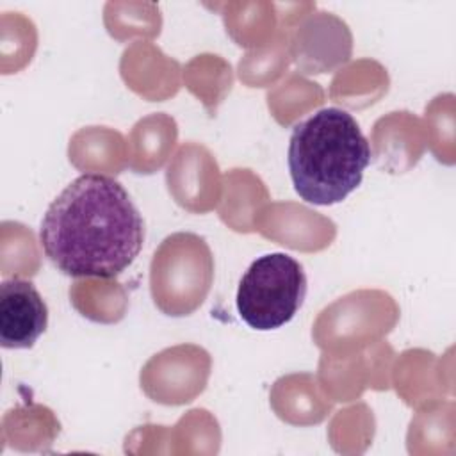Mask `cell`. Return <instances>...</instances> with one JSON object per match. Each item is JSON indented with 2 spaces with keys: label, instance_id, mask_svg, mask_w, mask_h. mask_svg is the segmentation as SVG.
<instances>
[{
  "label": "cell",
  "instance_id": "obj_1",
  "mask_svg": "<svg viewBox=\"0 0 456 456\" xmlns=\"http://www.w3.org/2000/svg\"><path fill=\"white\" fill-rule=\"evenodd\" d=\"M48 260L73 278H114L139 255L144 221L125 187L80 175L48 205L39 230Z\"/></svg>",
  "mask_w": 456,
  "mask_h": 456
},
{
  "label": "cell",
  "instance_id": "obj_2",
  "mask_svg": "<svg viewBox=\"0 0 456 456\" xmlns=\"http://www.w3.org/2000/svg\"><path fill=\"white\" fill-rule=\"evenodd\" d=\"M287 162L301 200L333 205L362 183L370 146L349 112L328 107L294 126Z\"/></svg>",
  "mask_w": 456,
  "mask_h": 456
},
{
  "label": "cell",
  "instance_id": "obj_3",
  "mask_svg": "<svg viewBox=\"0 0 456 456\" xmlns=\"http://www.w3.org/2000/svg\"><path fill=\"white\" fill-rule=\"evenodd\" d=\"M214 278V260L203 237L178 232L162 240L151 258L150 289L160 312L189 315L207 297Z\"/></svg>",
  "mask_w": 456,
  "mask_h": 456
},
{
  "label": "cell",
  "instance_id": "obj_4",
  "mask_svg": "<svg viewBox=\"0 0 456 456\" xmlns=\"http://www.w3.org/2000/svg\"><path fill=\"white\" fill-rule=\"evenodd\" d=\"M306 296L303 265L285 253H267L251 262L237 289V310L253 330L269 331L287 324Z\"/></svg>",
  "mask_w": 456,
  "mask_h": 456
},
{
  "label": "cell",
  "instance_id": "obj_5",
  "mask_svg": "<svg viewBox=\"0 0 456 456\" xmlns=\"http://www.w3.org/2000/svg\"><path fill=\"white\" fill-rule=\"evenodd\" d=\"M48 326V306L32 281L12 278L0 285V344L28 349Z\"/></svg>",
  "mask_w": 456,
  "mask_h": 456
}]
</instances>
